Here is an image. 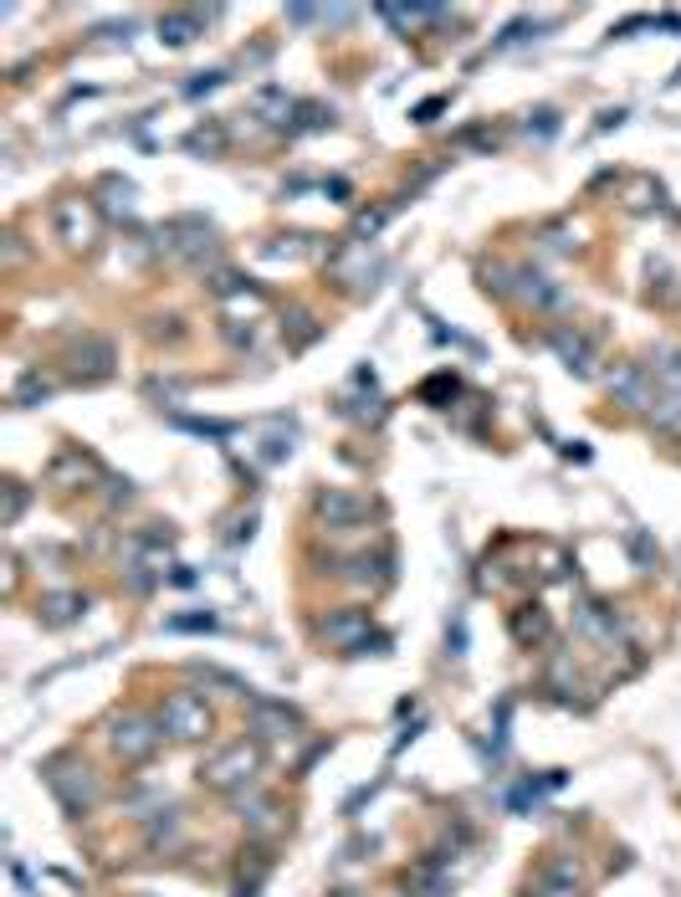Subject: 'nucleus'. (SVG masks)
Instances as JSON below:
<instances>
[{
	"mask_svg": "<svg viewBox=\"0 0 681 897\" xmlns=\"http://www.w3.org/2000/svg\"><path fill=\"white\" fill-rule=\"evenodd\" d=\"M113 374V344L98 339V334H87L77 349H72V380L77 385H98Z\"/></svg>",
	"mask_w": 681,
	"mask_h": 897,
	"instance_id": "obj_8",
	"label": "nucleus"
},
{
	"mask_svg": "<svg viewBox=\"0 0 681 897\" xmlns=\"http://www.w3.org/2000/svg\"><path fill=\"white\" fill-rule=\"evenodd\" d=\"M553 129H559V113H553V108H538L528 119V134H538V139H549Z\"/></svg>",
	"mask_w": 681,
	"mask_h": 897,
	"instance_id": "obj_31",
	"label": "nucleus"
},
{
	"mask_svg": "<svg viewBox=\"0 0 681 897\" xmlns=\"http://www.w3.org/2000/svg\"><path fill=\"white\" fill-rule=\"evenodd\" d=\"M195 36H205V11H165L159 16V41L165 47H190Z\"/></svg>",
	"mask_w": 681,
	"mask_h": 897,
	"instance_id": "obj_13",
	"label": "nucleus"
},
{
	"mask_svg": "<svg viewBox=\"0 0 681 897\" xmlns=\"http://www.w3.org/2000/svg\"><path fill=\"white\" fill-rule=\"evenodd\" d=\"M420 395H426V400H435V395H456V380H431Z\"/></svg>",
	"mask_w": 681,
	"mask_h": 897,
	"instance_id": "obj_35",
	"label": "nucleus"
},
{
	"mask_svg": "<svg viewBox=\"0 0 681 897\" xmlns=\"http://www.w3.org/2000/svg\"><path fill=\"white\" fill-rule=\"evenodd\" d=\"M584 882H580V866L569 862V857H553V862L538 866V877H533L528 897H580Z\"/></svg>",
	"mask_w": 681,
	"mask_h": 897,
	"instance_id": "obj_10",
	"label": "nucleus"
},
{
	"mask_svg": "<svg viewBox=\"0 0 681 897\" xmlns=\"http://www.w3.org/2000/svg\"><path fill=\"white\" fill-rule=\"evenodd\" d=\"M517 277H523V298H533L538 308H559V303H564V288H553L543 272H517Z\"/></svg>",
	"mask_w": 681,
	"mask_h": 897,
	"instance_id": "obj_20",
	"label": "nucleus"
},
{
	"mask_svg": "<svg viewBox=\"0 0 681 897\" xmlns=\"http://www.w3.org/2000/svg\"><path fill=\"white\" fill-rule=\"evenodd\" d=\"M47 395H51V380H47V374L26 370V374H21V380H16V395H11V400H16L21 410H32V406H41Z\"/></svg>",
	"mask_w": 681,
	"mask_h": 897,
	"instance_id": "obj_21",
	"label": "nucleus"
},
{
	"mask_svg": "<svg viewBox=\"0 0 681 897\" xmlns=\"http://www.w3.org/2000/svg\"><path fill=\"white\" fill-rule=\"evenodd\" d=\"M251 108H256V113H262V119H272V123H277V119L287 123V113H292V108H298V103L287 98L283 87H262V93H256V98H251Z\"/></svg>",
	"mask_w": 681,
	"mask_h": 897,
	"instance_id": "obj_22",
	"label": "nucleus"
},
{
	"mask_svg": "<svg viewBox=\"0 0 681 897\" xmlns=\"http://www.w3.org/2000/svg\"><path fill=\"white\" fill-rule=\"evenodd\" d=\"M159 728L169 739H180V744H200V739H211L216 713H211V703L200 693H169L165 708H159Z\"/></svg>",
	"mask_w": 681,
	"mask_h": 897,
	"instance_id": "obj_5",
	"label": "nucleus"
},
{
	"mask_svg": "<svg viewBox=\"0 0 681 897\" xmlns=\"http://www.w3.org/2000/svg\"><path fill=\"white\" fill-rule=\"evenodd\" d=\"M287 328H292V349H302V344H313V339H318V323L308 319L302 308H298V313H287Z\"/></svg>",
	"mask_w": 681,
	"mask_h": 897,
	"instance_id": "obj_27",
	"label": "nucleus"
},
{
	"mask_svg": "<svg viewBox=\"0 0 681 897\" xmlns=\"http://www.w3.org/2000/svg\"><path fill=\"white\" fill-rule=\"evenodd\" d=\"M83 610H87V600L77 590H57L41 600V621H47V626H67V621H77Z\"/></svg>",
	"mask_w": 681,
	"mask_h": 897,
	"instance_id": "obj_16",
	"label": "nucleus"
},
{
	"mask_svg": "<svg viewBox=\"0 0 681 897\" xmlns=\"http://www.w3.org/2000/svg\"><path fill=\"white\" fill-rule=\"evenodd\" d=\"M226 144H231V139H226V129H220L216 119L200 123L195 134L184 139V150H190V154H205V159H220V154H226Z\"/></svg>",
	"mask_w": 681,
	"mask_h": 897,
	"instance_id": "obj_19",
	"label": "nucleus"
},
{
	"mask_svg": "<svg viewBox=\"0 0 681 897\" xmlns=\"http://www.w3.org/2000/svg\"><path fill=\"white\" fill-rule=\"evenodd\" d=\"M513 636H517V642H523V646L549 642V615H543V610H538V606H523V610H517V615H513Z\"/></svg>",
	"mask_w": 681,
	"mask_h": 897,
	"instance_id": "obj_18",
	"label": "nucleus"
},
{
	"mask_svg": "<svg viewBox=\"0 0 681 897\" xmlns=\"http://www.w3.org/2000/svg\"><path fill=\"white\" fill-rule=\"evenodd\" d=\"M220 83H226V72H200V77L184 87V93H190V98H200V93H216Z\"/></svg>",
	"mask_w": 681,
	"mask_h": 897,
	"instance_id": "obj_32",
	"label": "nucleus"
},
{
	"mask_svg": "<svg viewBox=\"0 0 681 897\" xmlns=\"http://www.w3.org/2000/svg\"><path fill=\"white\" fill-rule=\"evenodd\" d=\"M616 395L635 410H656V374H650V364H620Z\"/></svg>",
	"mask_w": 681,
	"mask_h": 897,
	"instance_id": "obj_12",
	"label": "nucleus"
},
{
	"mask_svg": "<svg viewBox=\"0 0 681 897\" xmlns=\"http://www.w3.org/2000/svg\"><path fill=\"white\" fill-rule=\"evenodd\" d=\"M292 113H298L292 134H298V129H328V123H333V113H328V108H318V103H298Z\"/></svg>",
	"mask_w": 681,
	"mask_h": 897,
	"instance_id": "obj_26",
	"label": "nucleus"
},
{
	"mask_svg": "<svg viewBox=\"0 0 681 897\" xmlns=\"http://www.w3.org/2000/svg\"><path fill=\"white\" fill-rule=\"evenodd\" d=\"M251 728H256L262 739H287V733L298 728V713L283 708V703H256V713H251Z\"/></svg>",
	"mask_w": 681,
	"mask_h": 897,
	"instance_id": "obj_15",
	"label": "nucleus"
},
{
	"mask_svg": "<svg viewBox=\"0 0 681 897\" xmlns=\"http://www.w3.org/2000/svg\"><path fill=\"white\" fill-rule=\"evenodd\" d=\"M441 108H446V98H431V103H420V108H416V123H431L435 113H441Z\"/></svg>",
	"mask_w": 681,
	"mask_h": 897,
	"instance_id": "obj_34",
	"label": "nucleus"
},
{
	"mask_svg": "<svg viewBox=\"0 0 681 897\" xmlns=\"http://www.w3.org/2000/svg\"><path fill=\"white\" fill-rule=\"evenodd\" d=\"M313 509H318V518H328V528H354L369 518V498H359L349 488H323L313 498Z\"/></svg>",
	"mask_w": 681,
	"mask_h": 897,
	"instance_id": "obj_7",
	"label": "nucleus"
},
{
	"mask_svg": "<svg viewBox=\"0 0 681 897\" xmlns=\"http://www.w3.org/2000/svg\"><path fill=\"white\" fill-rule=\"evenodd\" d=\"M262 769V744L256 739H231L226 749H216L211 760L200 764V785H211L220 796H241Z\"/></svg>",
	"mask_w": 681,
	"mask_h": 897,
	"instance_id": "obj_1",
	"label": "nucleus"
},
{
	"mask_svg": "<svg viewBox=\"0 0 681 897\" xmlns=\"http://www.w3.org/2000/svg\"><path fill=\"white\" fill-rule=\"evenodd\" d=\"M175 426L200 431V436H231V426H220V421H190V416H175Z\"/></svg>",
	"mask_w": 681,
	"mask_h": 897,
	"instance_id": "obj_30",
	"label": "nucleus"
},
{
	"mask_svg": "<svg viewBox=\"0 0 681 897\" xmlns=\"http://www.w3.org/2000/svg\"><path fill=\"white\" fill-rule=\"evenodd\" d=\"M98 190H103V195H113V201H108L113 211H133V195H139V190H133V180H118V175H108Z\"/></svg>",
	"mask_w": 681,
	"mask_h": 897,
	"instance_id": "obj_25",
	"label": "nucleus"
},
{
	"mask_svg": "<svg viewBox=\"0 0 681 897\" xmlns=\"http://www.w3.org/2000/svg\"><path fill=\"white\" fill-rule=\"evenodd\" d=\"M549 344L559 349V359H564L580 380L595 374V334H580V328H549Z\"/></svg>",
	"mask_w": 681,
	"mask_h": 897,
	"instance_id": "obj_11",
	"label": "nucleus"
},
{
	"mask_svg": "<svg viewBox=\"0 0 681 897\" xmlns=\"http://www.w3.org/2000/svg\"><path fill=\"white\" fill-rule=\"evenodd\" d=\"M51 231H57V241H62L67 252H93L103 237L98 205L83 201V195H62V201L51 205Z\"/></svg>",
	"mask_w": 681,
	"mask_h": 897,
	"instance_id": "obj_3",
	"label": "nucleus"
},
{
	"mask_svg": "<svg viewBox=\"0 0 681 897\" xmlns=\"http://www.w3.org/2000/svg\"><path fill=\"white\" fill-rule=\"evenodd\" d=\"M318 636L338 651H359L369 642V610H333L328 621L318 626Z\"/></svg>",
	"mask_w": 681,
	"mask_h": 897,
	"instance_id": "obj_9",
	"label": "nucleus"
},
{
	"mask_svg": "<svg viewBox=\"0 0 681 897\" xmlns=\"http://www.w3.org/2000/svg\"><path fill=\"white\" fill-rule=\"evenodd\" d=\"M446 646H451V657H462V651H466V621H462V615H456V626H451Z\"/></svg>",
	"mask_w": 681,
	"mask_h": 897,
	"instance_id": "obj_33",
	"label": "nucleus"
},
{
	"mask_svg": "<svg viewBox=\"0 0 681 897\" xmlns=\"http://www.w3.org/2000/svg\"><path fill=\"white\" fill-rule=\"evenodd\" d=\"M318 16H323V11H313V5H292V11H287V21H298V26H308V21H318Z\"/></svg>",
	"mask_w": 681,
	"mask_h": 897,
	"instance_id": "obj_36",
	"label": "nucleus"
},
{
	"mask_svg": "<svg viewBox=\"0 0 681 897\" xmlns=\"http://www.w3.org/2000/svg\"><path fill=\"white\" fill-rule=\"evenodd\" d=\"M650 374H656V385L671 390V395H681V349H671V355H661V364H650Z\"/></svg>",
	"mask_w": 681,
	"mask_h": 897,
	"instance_id": "obj_24",
	"label": "nucleus"
},
{
	"mask_svg": "<svg viewBox=\"0 0 681 897\" xmlns=\"http://www.w3.org/2000/svg\"><path fill=\"white\" fill-rule=\"evenodd\" d=\"M165 631H216V615H205V610L200 615H169Z\"/></svg>",
	"mask_w": 681,
	"mask_h": 897,
	"instance_id": "obj_29",
	"label": "nucleus"
},
{
	"mask_svg": "<svg viewBox=\"0 0 681 897\" xmlns=\"http://www.w3.org/2000/svg\"><path fill=\"white\" fill-rule=\"evenodd\" d=\"M93 477H98V462L83 457V452H62V457L47 467L51 488H83V482H93Z\"/></svg>",
	"mask_w": 681,
	"mask_h": 897,
	"instance_id": "obj_14",
	"label": "nucleus"
},
{
	"mask_svg": "<svg viewBox=\"0 0 681 897\" xmlns=\"http://www.w3.org/2000/svg\"><path fill=\"white\" fill-rule=\"evenodd\" d=\"M650 421L661 426V431H671V436H681V400H661V406L650 410Z\"/></svg>",
	"mask_w": 681,
	"mask_h": 897,
	"instance_id": "obj_28",
	"label": "nucleus"
},
{
	"mask_svg": "<svg viewBox=\"0 0 681 897\" xmlns=\"http://www.w3.org/2000/svg\"><path fill=\"white\" fill-rule=\"evenodd\" d=\"M211 241H216V231H211V220H200V216H180V220H169L165 231H159V247H165L169 256H180V262L205 256L211 252Z\"/></svg>",
	"mask_w": 681,
	"mask_h": 897,
	"instance_id": "obj_6",
	"label": "nucleus"
},
{
	"mask_svg": "<svg viewBox=\"0 0 681 897\" xmlns=\"http://www.w3.org/2000/svg\"><path fill=\"white\" fill-rule=\"evenodd\" d=\"M41 779H47V790L57 796V805L67 815H87L98 805V775L83 760H72V754H51L41 764Z\"/></svg>",
	"mask_w": 681,
	"mask_h": 897,
	"instance_id": "obj_2",
	"label": "nucleus"
},
{
	"mask_svg": "<svg viewBox=\"0 0 681 897\" xmlns=\"http://www.w3.org/2000/svg\"><path fill=\"white\" fill-rule=\"evenodd\" d=\"M0 498H5V503H0V524L16 528L21 513H26V503H32V492L21 488V482H5V488H0Z\"/></svg>",
	"mask_w": 681,
	"mask_h": 897,
	"instance_id": "obj_23",
	"label": "nucleus"
},
{
	"mask_svg": "<svg viewBox=\"0 0 681 897\" xmlns=\"http://www.w3.org/2000/svg\"><path fill=\"white\" fill-rule=\"evenodd\" d=\"M405 887H410L416 897H446V893H451V877H446V872H441L435 862H420L416 872L405 877Z\"/></svg>",
	"mask_w": 681,
	"mask_h": 897,
	"instance_id": "obj_17",
	"label": "nucleus"
},
{
	"mask_svg": "<svg viewBox=\"0 0 681 897\" xmlns=\"http://www.w3.org/2000/svg\"><path fill=\"white\" fill-rule=\"evenodd\" d=\"M159 739H165L159 718H144V713H118L108 723V749L123 764H150L159 754Z\"/></svg>",
	"mask_w": 681,
	"mask_h": 897,
	"instance_id": "obj_4",
	"label": "nucleus"
}]
</instances>
